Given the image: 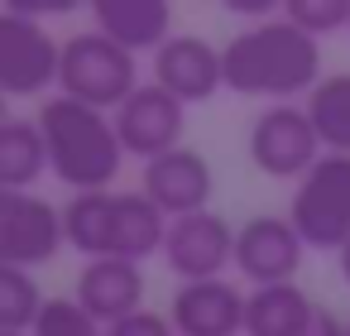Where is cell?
I'll return each instance as SVG.
<instances>
[{"label": "cell", "instance_id": "obj_5", "mask_svg": "<svg viewBox=\"0 0 350 336\" xmlns=\"http://www.w3.org/2000/svg\"><path fill=\"white\" fill-rule=\"evenodd\" d=\"M321 135L307 116V106H269L264 116H254L250 125V164L264 173V178H307L321 159Z\"/></svg>", "mask_w": 350, "mask_h": 336}, {"label": "cell", "instance_id": "obj_8", "mask_svg": "<svg viewBox=\"0 0 350 336\" xmlns=\"http://www.w3.org/2000/svg\"><path fill=\"white\" fill-rule=\"evenodd\" d=\"M116 135L125 144V154L154 164L173 149H183V130H187V106L178 96H168L159 82H144L116 116Z\"/></svg>", "mask_w": 350, "mask_h": 336}, {"label": "cell", "instance_id": "obj_26", "mask_svg": "<svg viewBox=\"0 0 350 336\" xmlns=\"http://www.w3.org/2000/svg\"><path fill=\"white\" fill-rule=\"evenodd\" d=\"M340 279H345V283H350V245H345V250H340Z\"/></svg>", "mask_w": 350, "mask_h": 336}, {"label": "cell", "instance_id": "obj_3", "mask_svg": "<svg viewBox=\"0 0 350 336\" xmlns=\"http://www.w3.org/2000/svg\"><path fill=\"white\" fill-rule=\"evenodd\" d=\"M58 87H63V96L87 101L96 111H120L144 82H139V68H135L130 49H120L116 39L87 29V34H77V39L63 44Z\"/></svg>", "mask_w": 350, "mask_h": 336}, {"label": "cell", "instance_id": "obj_14", "mask_svg": "<svg viewBox=\"0 0 350 336\" xmlns=\"http://www.w3.org/2000/svg\"><path fill=\"white\" fill-rule=\"evenodd\" d=\"M77 307L101 326L144 312V269L135 259H87L77 274Z\"/></svg>", "mask_w": 350, "mask_h": 336}, {"label": "cell", "instance_id": "obj_11", "mask_svg": "<svg viewBox=\"0 0 350 336\" xmlns=\"http://www.w3.org/2000/svg\"><path fill=\"white\" fill-rule=\"evenodd\" d=\"M154 82L178 96L183 106L211 101L226 87V58L216 44L197 39V34H173L159 53H154Z\"/></svg>", "mask_w": 350, "mask_h": 336}, {"label": "cell", "instance_id": "obj_27", "mask_svg": "<svg viewBox=\"0 0 350 336\" xmlns=\"http://www.w3.org/2000/svg\"><path fill=\"white\" fill-rule=\"evenodd\" d=\"M0 336H20V331H0Z\"/></svg>", "mask_w": 350, "mask_h": 336}, {"label": "cell", "instance_id": "obj_21", "mask_svg": "<svg viewBox=\"0 0 350 336\" xmlns=\"http://www.w3.org/2000/svg\"><path fill=\"white\" fill-rule=\"evenodd\" d=\"M49 298H39V283L29 269H10V264H0V331H20L29 336L39 312H44Z\"/></svg>", "mask_w": 350, "mask_h": 336}, {"label": "cell", "instance_id": "obj_9", "mask_svg": "<svg viewBox=\"0 0 350 336\" xmlns=\"http://www.w3.org/2000/svg\"><path fill=\"white\" fill-rule=\"evenodd\" d=\"M163 259H168V269H173L183 283L221 279V269L235 264V231H230V221L216 216V211L178 216V221H168Z\"/></svg>", "mask_w": 350, "mask_h": 336}, {"label": "cell", "instance_id": "obj_16", "mask_svg": "<svg viewBox=\"0 0 350 336\" xmlns=\"http://www.w3.org/2000/svg\"><path fill=\"white\" fill-rule=\"evenodd\" d=\"M312 312H317V302L297 283L254 288L250 307H245V336H302V326L312 322Z\"/></svg>", "mask_w": 350, "mask_h": 336}, {"label": "cell", "instance_id": "obj_2", "mask_svg": "<svg viewBox=\"0 0 350 336\" xmlns=\"http://www.w3.org/2000/svg\"><path fill=\"white\" fill-rule=\"evenodd\" d=\"M39 130L49 144V168L58 183L77 192H106L125 164V144L116 135V120L87 101L49 96L39 106Z\"/></svg>", "mask_w": 350, "mask_h": 336}, {"label": "cell", "instance_id": "obj_19", "mask_svg": "<svg viewBox=\"0 0 350 336\" xmlns=\"http://www.w3.org/2000/svg\"><path fill=\"white\" fill-rule=\"evenodd\" d=\"M49 168V144L39 120H5L0 125V188L5 192H25L39 173Z\"/></svg>", "mask_w": 350, "mask_h": 336}, {"label": "cell", "instance_id": "obj_17", "mask_svg": "<svg viewBox=\"0 0 350 336\" xmlns=\"http://www.w3.org/2000/svg\"><path fill=\"white\" fill-rule=\"evenodd\" d=\"M63 231H68V245L82 250L87 259H111L116 255V192H77L63 207Z\"/></svg>", "mask_w": 350, "mask_h": 336}, {"label": "cell", "instance_id": "obj_15", "mask_svg": "<svg viewBox=\"0 0 350 336\" xmlns=\"http://www.w3.org/2000/svg\"><path fill=\"white\" fill-rule=\"evenodd\" d=\"M92 20H96V34L116 39L130 53H144V49L159 53L173 39L168 34L173 29V5L168 0H96Z\"/></svg>", "mask_w": 350, "mask_h": 336}, {"label": "cell", "instance_id": "obj_1", "mask_svg": "<svg viewBox=\"0 0 350 336\" xmlns=\"http://www.w3.org/2000/svg\"><path fill=\"white\" fill-rule=\"evenodd\" d=\"M221 58H226V87L235 96H273V106H283L297 92L312 96L321 82V39L302 34L283 15L245 25L221 49Z\"/></svg>", "mask_w": 350, "mask_h": 336}, {"label": "cell", "instance_id": "obj_22", "mask_svg": "<svg viewBox=\"0 0 350 336\" xmlns=\"http://www.w3.org/2000/svg\"><path fill=\"white\" fill-rule=\"evenodd\" d=\"M283 20H293L302 34L321 39V34L350 29V0H288Z\"/></svg>", "mask_w": 350, "mask_h": 336}, {"label": "cell", "instance_id": "obj_13", "mask_svg": "<svg viewBox=\"0 0 350 336\" xmlns=\"http://www.w3.org/2000/svg\"><path fill=\"white\" fill-rule=\"evenodd\" d=\"M245 307H250V298L230 279H202V283H183L173 293L168 322L178 336H240Z\"/></svg>", "mask_w": 350, "mask_h": 336}, {"label": "cell", "instance_id": "obj_7", "mask_svg": "<svg viewBox=\"0 0 350 336\" xmlns=\"http://www.w3.org/2000/svg\"><path fill=\"white\" fill-rule=\"evenodd\" d=\"M63 211L34 192H5L0 197V264L34 269L49 264L63 250Z\"/></svg>", "mask_w": 350, "mask_h": 336}, {"label": "cell", "instance_id": "obj_4", "mask_svg": "<svg viewBox=\"0 0 350 336\" xmlns=\"http://www.w3.org/2000/svg\"><path fill=\"white\" fill-rule=\"evenodd\" d=\"M288 221L307 250H345L350 245V154H321L317 168L297 183L288 202Z\"/></svg>", "mask_w": 350, "mask_h": 336}, {"label": "cell", "instance_id": "obj_20", "mask_svg": "<svg viewBox=\"0 0 350 336\" xmlns=\"http://www.w3.org/2000/svg\"><path fill=\"white\" fill-rule=\"evenodd\" d=\"M307 116H312L326 154H350V73L321 77L317 92L307 96Z\"/></svg>", "mask_w": 350, "mask_h": 336}, {"label": "cell", "instance_id": "obj_28", "mask_svg": "<svg viewBox=\"0 0 350 336\" xmlns=\"http://www.w3.org/2000/svg\"><path fill=\"white\" fill-rule=\"evenodd\" d=\"M345 336H350V322H345Z\"/></svg>", "mask_w": 350, "mask_h": 336}, {"label": "cell", "instance_id": "obj_12", "mask_svg": "<svg viewBox=\"0 0 350 336\" xmlns=\"http://www.w3.org/2000/svg\"><path fill=\"white\" fill-rule=\"evenodd\" d=\"M211 188H216V178H211L206 154H197V149H187V144L173 149V154H163V159H154V164H144V183H139V192H144L168 221L211 211V207H206V202H211Z\"/></svg>", "mask_w": 350, "mask_h": 336}, {"label": "cell", "instance_id": "obj_6", "mask_svg": "<svg viewBox=\"0 0 350 336\" xmlns=\"http://www.w3.org/2000/svg\"><path fill=\"white\" fill-rule=\"evenodd\" d=\"M63 73V44L29 15H0V87L10 96H39Z\"/></svg>", "mask_w": 350, "mask_h": 336}, {"label": "cell", "instance_id": "obj_18", "mask_svg": "<svg viewBox=\"0 0 350 336\" xmlns=\"http://www.w3.org/2000/svg\"><path fill=\"white\" fill-rule=\"evenodd\" d=\"M168 240V216L144 197V192H116V255L111 259H144L163 250Z\"/></svg>", "mask_w": 350, "mask_h": 336}, {"label": "cell", "instance_id": "obj_25", "mask_svg": "<svg viewBox=\"0 0 350 336\" xmlns=\"http://www.w3.org/2000/svg\"><path fill=\"white\" fill-rule=\"evenodd\" d=\"M302 336H345V322H340L331 307L317 302V312H312V322L302 326Z\"/></svg>", "mask_w": 350, "mask_h": 336}, {"label": "cell", "instance_id": "obj_24", "mask_svg": "<svg viewBox=\"0 0 350 336\" xmlns=\"http://www.w3.org/2000/svg\"><path fill=\"white\" fill-rule=\"evenodd\" d=\"M106 336H178L173 331V322L168 317H159V312H135V317H125V322H116V326H106Z\"/></svg>", "mask_w": 350, "mask_h": 336}, {"label": "cell", "instance_id": "obj_23", "mask_svg": "<svg viewBox=\"0 0 350 336\" xmlns=\"http://www.w3.org/2000/svg\"><path fill=\"white\" fill-rule=\"evenodd\" d=\"M29 336H106V331L77 307V298H49Z\"/></svg>", "mask_w": 350, "mask_h": 336}, {"label": "cell", "instance_id": "obj_10", "mask_svg": "<svg viewBox=\"0 0 350 336\" xmlns=\"http://www.w3.org/2000/svg\"><path fill=\"white\" fill-rule=\"evenodd\" d=\"M302 235L293 231L288 216H250L235 231V269L254 283V288H273V283H293L297 264H302Z\"/></svg>", "mask_w": 350, "mask_h": 336}]
</instances>
